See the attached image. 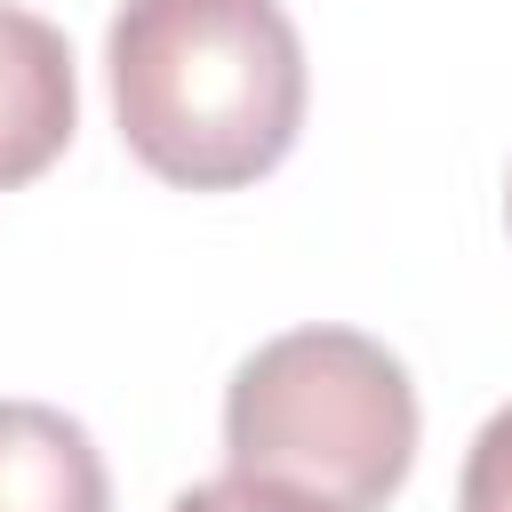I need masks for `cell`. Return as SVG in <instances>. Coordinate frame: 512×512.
<instances>
[{"label": "cell", "instance_id": "6da1fadb", "mask_svg": "<svg viewBox=\"0 0 512 512\" xmlns=\"http://www.w3.org/2000/svg\"><path fill=\"white\" fill-rule=\"evenodd\" d=\"M104 72L120 144L184 192L272 176L304 128V40L280 0H120Z\"/></svg>", "mask_w": 512, "mask_h": 512}, {"label": "cell", "instance_id": "7a4b0ae2", "mask_svg": "<svg viewBox=\"0 0 512 512\" xmlns=\"http://www.w3.org/2000/svg\"><path fill=\"white\" fill-rule=\"evenodd\" d=\"M224 456L320 512H384L416 464V384L360 328H288L240 360Z\"/></svg>", "mask_w": 512, "mask_h": 512}, {"label": "cell", "instance_id": "3957f363", "mask_svg": "<svg viewBox=\"0 0 512 512\" xmlns=\"http://www.w3.org/2000/svg\"><path fill=\"white\" fill-rule=\"evenodd\" d=\"M72 120H80V80H72L64 32L0 0V192L56 168V152L72 144Z\"/></svg>", "mask_w": 512, "mask_h": 512}, {"label": "cell", "instance_id": "277c9868", "mask_svg": "<svg viewBox=\"0 0 512 512\" xmlns=\"http://www.w3.org/2000/svg\"><path fill=\"white\" fill-rule=\"evenodd\" d=\"M0 512H112L96 440L48 400H0Z\"/></svg>", "mask_w": 512, "mask_h": 512}, {"label": "cell", "instance_id": "5b68a950", "mask_svg": "<svg viewBox=\"0 0 512 512\" xmlns=\"http://www.w3.org/2000/svg\"><path fill=\"white\" fill-rule=\"evenodd\" d=\"M456 512H512V400L480 424V440H472V456H464Z\"/></svg>", "mask_w": 512, "mask_h": 512}, {"label": "cell", "instance_id": "8992f818", "mask_svg": "<svg viewBox=\"0 0 512 512\" xmlns=\"http://www.w3.org/2000/svg\"><path fill=\"white\" fill-rule=\"evenodd\" d=\"M168 512H320V504H312V496H288V488H272V480L224 472V480H208V488H184Z\"/></svg>", "mask_w": 512, "mask_h": 512}, {"label": "cell", "instance_id": "52a82bcc", "mask_svg": "<svg viewBox=\"0 0 512 512\" xmlns=\"http://www.w3.org/2000/svg\"><path fill=\"white\" fill-rule=\"evenodd\" d=\"M504 224H512V192H504Z\"/></svg>", "mask_w": 512, "mask_h": 512}]
</instances>
